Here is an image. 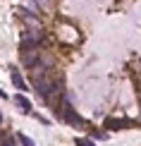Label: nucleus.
<instances>
[{"instance_id":"obj_1","label":"nucleus","mask_w":141,"mask_h":146,"mask_svg":"<svg viewBox=\"0 0 141 146\" xmlns=\"http://www.w3.org/2000/svg\"><path fill=\"white\" fill-rule=\"evenodd\" d=\"M60 120L62 122H67V125H72V127H79V129H84L86 127V120L79 115L74 108L70 106V103H62V110H60Z\"/></svg>"},{"instance_id":"obj_2","label":"nucleus","mask_w":141,"mask_h":146,"mask_svg":"<svg viewBox=\"0 0 141 146\" xmlns=\"http://www.w3.org/2000/svg\"><path fill=\"white\" fill-rule=\"evenodd\" d=\"M36 91L41 94V98H50V96H55L60 91V86H62V82H50V79H36L34 82Z\"/></svg>"},{"instance_id":"obj_3","label":"nucleus","mask_w":141,"mask_h":146,"mask_svg":"<svg viewBox=\"0 0 141 146\" xmlns=\"http://www.w3.org/2000/svg\"><path fill=\"white\" fill-rule=\"evenodd\" d=\"M134 125L136 122L134 120H127V117H105L103 120V127H108V129H129Z\"/></svg>"},{"instance_id":"obj_4","label":"nucleus","mask_w":141,"mask_h":146,"mask_svg":"<svg viewBox=\"0 0 141 146\" xmlns=\"http://www.w3.org/2000/svg\"><path fill=\"white\" fill-rule=\"evenodd\" d=\"M41 41H43V34L38 29H26L24 36H22V46H26V48H36Z\"/></svg>"},{"instance_id":"obj_5","label":"nucleus","mask_w":141,"mask_h":146,"mask_svg":"<svg viewBox=\"0 0 141 146\" xmlns=\"http://www.w3.org/2000/svg\"><path fill=\"white\" fill-rule=\"evenodd\" d=\"M22 65H26V67H36V65H38V50H36V48L22 46Z\"/></svg>"},{"instance_id":"obj_6","label":"nucleus","mask_w":141,"mask_h":146,"mask_svg":"<svg viewBox=\"0 0 141 146\" xmlns=\"http://www.w3.org/2000/svg\"><path fill=\"white\" fill-rule=\"evenodd\" d=\"M15 103L19 106L22 113H31V101H29L24 94H17V96H15Z\"/></svg>"},{"instance_id":"obj_7","label":"nucleus","mask_w":141,"mask_h":146,"mask_svg":"<svg viewBox=\"0 0 141 146\" xmlns=\"http://www.w3.org/2000/svg\"><path fill=\"white\" fill-rule=\"evenodd\" d=\"M12 84H15L19 91H26V84H24V79H22V74L17 70H12Z\"/></svg>"},{"instance_id":"obj_8","label":"nucleus","mask_w":141,"mask_h":146,"mask_svg":"<svg viewBox=\"0 0 141 146\" xmlns=\"http://www.w3.org/2000/svg\"><path fill=\"white\" fill-rule=\"evenodd\" d=\"M17 139H19V144H22V146H34V139H31V137H26V134H17Z\"/></svg>"},{"instance_id":"obj_9","label":"nucleus","mask_w":141,"mask_h":146,"mask_svg":"<svg viewBox=\"0 0 141 146\" xmlns=\"http://www.w3.org/2000/svg\"><path fill=\"white\" fill-rule=\"evenodd\" d=\"M74 144H77V146H96L91 139H84V137H77V139H74Z\"/></svg>"},{"instance_id":"obj_10","label":"nucleus","mask_w":141,"mask_h":146,"mask_svg":"<svg viewBox=\"0 0 141 146\" xmlns=\"http://www.w3.org/2000/svg\"><path fill=\"white\" fill-rule=\"evenodd\" d=\"M0 146H15V141H12V139H10V137H5V139H3V141H0Z\"/></svg>"},{"instance_id":"obj_11","label":"nucleus","mask_w":141,"mask_h":146,"mask_svg":"<svg viewBox=\"0 0 141 146\" xmlns=\"http://www.w3.org/2000/svg\"><path fill=\"white\" fill-rule=\"evenodd\" d=\"M93 137H96V139H105L108 134H105V132H93Z\"/></svg>"},{"instance_id":"obj_12","label":"nucleus","mask_w":141,"mask_h":146,"mask_svg":"<svg viewBox=\"0 0 141 146\" xmlns=\"http://www.w3.org/2000/svg\"><path fill=\"white\" fill-rule=\"evenodd\" d=\"M0 98H7V94H5V91H3V89H0Z\"/></svg>"},{"instance_id":"obj_13","label":"nucleus","mask_w":141,"mask_h":146,"mask_svg":"<svg viewBox=\"0 0 141 146\" xmlns=\"http://www.w3.org/2000/svg\"><path fill=\"white\" fill-rule=\"evenodd\" d=\"M0 122H3V115H0Z\"/></svg>"}]
</instances>
